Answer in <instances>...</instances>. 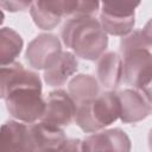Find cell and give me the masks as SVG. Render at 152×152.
<instances>
[{"label":"cell","instance_id":"cell-15","mask_svg":"<svg viewBox=\"0 0 152 152\" xmlns=\"http://www.w3.org/2000/svg\"><path fill=\"white\" fill-rule=\"evenodd\" d=\"M68 93L76 103V106H80L99 96V82L91 75L78 74L69 81Z\"/></svg>","mask_w":152,"mask_h":152},{"label":"cell","instance_id":"cell-8","mask_svg":"<svg viewBox=\"0 0 152 152\" xmlns=\"http://www.w3.org/2000/svg\"><path fill=\"white\" fill-rule=\"evenodd\" d=\"M132 144L121 128L104 129L83 140V152H131Z\"/></svg>","mask_w":152,"mask_h":152},{"label":"cell","instance_id":"cell-21","mask_svg":"<svg viewBox=\"0 0 152 152\" xmlns=\"http://www.w3.org/2000/svg\"><path fill=\"white\" fill-rule=\"evenodd\" d=\"M148 146L152 151V128L150 129V133H148Z\"/></svg>","mask_w":152,"mask_h":152},{"label":"cell","instance_id":"cell-2","mask_svg":"<svg viewBox=\"0 0 152 152\" xmlns=\"http://www.w3.org/2000/svg\"><path fill=\"white\" fill-rule=\"evenodd\" d=\"M62 39L74 55L87 61L99 59L108 45L107 33L94 17L69 19L62 28Z\"/></svg>","mask_w":152,"mask_h":152},{"label":"cell","instance_id":"cell-19","mask_svg":"<svg viewBox=\"0 0 152 152\" xmlns=\"http://www.w3.org/2000/svg\"><path fill=\"white\" fill-rule=\"evenodd\" d=\"M141 33H142V37L145 38L146 43L148 44V46L151 48L152 46V19H150L146 25L144 26V28L141 30Z\"/></svg>","mask_w":152,"mask_h":152},{"label":"cell","instance_id":"cell-20","mask_svg":"<svg viewBox=\"0 0 152 152\" xmlns=\"http://www.w3.org/2000/svg\"><path fill=\"white\" fill-rule=\"evenodd\" d=\"M142 93L145 95V99L148 101V103L152 104V81L142 89Z\"/></svg>","mask_w":152,"mask_h":152},{"label":"cell","instance_id":"cell-3","mask_svg":"<svg viewBox=\"0 0 152 152\" xmlns=\"http://www.w3.org/2000/svg\"><path fill=\"white\" fill-rule=\"evenodd\" d=\"M120 118L118 93L112 90L100 94L94 100L77 106L75 121L86 133H96Z\"/></svg>","mask_w":152,"mask_h":152},{"label":"cell","instance_id":"cell-16","mask_svg":"<svg viewBox=\"0 0 152 152\" xmlns=\"http://www.w3.org/2000/svg\"><path fill=\"white\" fill-rule=\"evenodd\" d=\"M24 42L20 34L11 27L0 30V64L1 66L14 63V59L21 52Z\"/></svg>","mask_w":152,"mask_h":152},{"label":"cell","instance_id":"cell-7","mask_svg":"<svg viewBox=\"0 0 152 152\" xmlns=\"http://www.w3.org/2000/svg\"><path fill=\"white\" fill-rule=\"evenodd\" d=\"M45 102V110L40 121L62 127L68 126L72 120H75L77 106L69 93L62 89L53 90L48 95Z\"/></svg>","mask_w":152,"mask_h":152},{"label":"cell","instance_id":"cell-14","mask_svg":"<svg viewBox=\"0 0 152 152\" xmlns=\"http://www.w3.org/2000/svg\"><path fill=\"white\" fill-rule=\"evenodd\" d=\"M122 58L116 52H104L97 61L96 74L99 82L107 89H115L122 78Z\"/></svg>","mask_w":152,"mask_h":152},{"label":"cell","instance_id":"cell-11","mask_svg":"<svg viewBox=\"0 0 152 152\" xmlns=\"http://www.w3.org/2000/svg\"><path fill=\"white\" fill-rule=\"evenodd\" d=\"M30 14L40 30H53L65 17V0H38L30 7Z\"/></svg>","mask_w":152,"mask_h":152},{"label":"cell","instance_id":"cell-4","mask_svg":"<svg viewBox=\"0 0 152 152\" xmlns=\"http://www.w3.org/2000/svg\"><path fill=\"white\" fill-rule=\"evenodd\" d=\"M140 2H102L100 24L103 31L112 36L125 37L134 27V10Z\"/></svg>","mask_w":152,"mask_h":152},{"label":"cell","instance_id":"cell-5","mask_svg":"<svg viewBox=\"0 0 152 152\" xmlns=\"http://www.w3.org/2000/svg\"><path fill=\"white\" fill-rule=\"evenodd\" d=\"M121 55L124 57L122 77L125 82L142 90L152 81V52L147 48H138Z\"/></svg>","mask_w":152,"mask_h":152},{"label":"cell","instance_id":"cell-18","mask_svg":"<svg viewBox=\"0 0 152 152\" xmlns=\"http://www.w3.org/2000/svg\"><path fill=\"white\" fill-rule=\"evenodd\" d=\"M0 5L7 11L17 12V11H24L27 7H31L32 2L31 1H1Z\"/></svg>","mask_w":152,"mask_h":152},{"label":"cell","instance_id":"cell-17","mask_svg":"<svg viewBox=\"0 0 152 152\" xmlns=\"http://www.w3.org/2000/svg\"><path fill=\"white\" fill-rule=\"evenodd\" d=\"M138 48H147L150 49L148 44L146 43L145 38L142 37L141 31H133L129 34L122 37L120 42V52L124 53L128 50L132 49H138Z\"/></svg>","mask_w":152,"mask_h":152},{"label":"cell","instance_id":"cell-12","mask_svg":"<svg viewBox=\"0 0 152 152\" xmlns=\"http://www.w3.org/2000/svg\"><path fill=\"white\" fill-rule=\"evenodd\" d=\"M2 152H33L28 126L10 120L1 127Z\"/></svg>","mask_w":152,"mask_h":152},{"label":"cell","instance_id":"cell-6","mask_svg":"<svg viewBox=\"0 0 152 152\" xmlns=\"http://www.w3.org/2000/svg\"><path fill=\"white\" fill-rule=\"evenodd\" d=\"M62 52V45L57 36L40 33L33 38L25 52L27 63L37 70H45Z\"/></svg>","mask_w":152,"mask_h":152},{"label":"cell","instance_id":"cell-22","mask_svg":"<svg viewBox=\"0 0 152 152\" xmlns=\"http://www.w3.org/2000/svg\"><path fill=\"white\" fill-rule=\"evenodd\" d=\"M48 152H59V151H48Z\"/></svg>","mask_w":152,"mask_h":152},{"label":"cell","instance_id":"cell-13","mask_svg":"<svg viewBox=\"0 0 152 152\" xmlns=\"http://www.w3.org/2000/svg\"><path fill=\"white\" fill-rule=\"evenodd\" d=\"M78 68L76 56L70 51H62L58 57L44 70V81L48 86L61 87Z\"/></svg>","mask_w":152,"mask_h":152},{"label":"cell","instance_id":"cell-1","mask_svg":"<svg viewBox=\"0 0 152 152\" xmlns=\"http://www.w3.org/2000/svg\"><path fill=\"white\" fill-rule=\"evenodd\" d=\"M0 95L15 120L33 124L42 119L46 104L42 96V81L38 74L26 70L19 62L1 66Z\"/></svg>","mask_w":152,"mask_h":152},{"label":"cell","instance_id":"cell-10","mask_svg":"<svg viewBox=\"0 0 152 152\" xmlns=\"http://www.w3.org/2000/svg\"><path fill=\"white\" fill-rule=\"evenodd\" d=\"M120 102V120L124 124H134L144 120L151 113V104L135 89H125L118 93Z\"/></svg>","mask_w":152,"mask_h":152},{"label":"cell","instance_id":"cell-9","mask_svg":"<svg viewBox=\"0 0 152 152\" xmlns=\"http://www.w3.org/2000/svg\"><path fill=\"white\" fill-rule=\"evenodd\" d=\"M28 129L33 152L59 151L66 140L61 127L49 125L43 121L28 126Z\"/></svg>","mask_w":152,"mask_h":152}]
</instances>
